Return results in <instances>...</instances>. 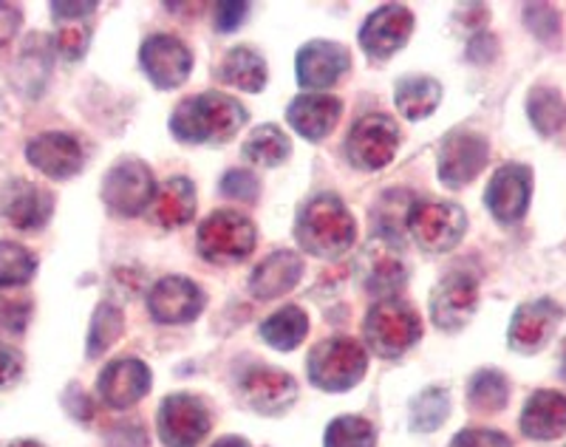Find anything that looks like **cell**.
Returning a JSON list of instances; mask_svg holds the SVG:
<instances>
[{"instance_id": "obj_1", "label": "cell", "mask_w": 566, "mask_h": 447, "mask_svg": "<svg viewBox=\"0 0 566 447\" xmlns=\"http://www.w3.org/2000/svg\"><path fill=\"white\" fill-rule=\"evenodd\" d=\"M247 111L239 100L221 94V91H205L190 96L170 116V131L179 142L187 145H205V142H227L244 128Z\"/></svg>"}, {"instance_id": "obj_2", "label": "cell", "mask_w": 566, "mask_h": 447, "mask_svg": "<svg viewBox=\"0 0 566 447\" xmlns=\"http://www.w3.org/2000/svg\"><path fill=\"white\" fill-rule=\"evenodd\" d=\"M295 236L303 250L312 256L340 258L357 241V221L335 193H323L301 210Z\"/></svg>"}, {"instance_id": "obj_3", "label": "cell", "mask_w": 566, "mask_h": 447, "mask_svg": "<svg viewBox=\"0 0 566 447\" xmlns=\"http://www.w3.org/2000/svg\"><path fill=\"white\" fill-rule=\"evenodd\" d=\"M310 380L323 391H348L366 377L368 352L352 337H328L317 343L310 354Z\"/></svg>"}, {"instance_id": "obj_4", "label": "cell", "mask_w": 566, "mask_h": 447, "mask_svg": "<svg viewBox=\"0 0 566 447\" xmlns=\"http://www.w3.org/2000/svg\"><path fill=\"white\" fill-rule=\"evenodd\" d=\"M368 352L380 357H402L422 337V320L406 301H380L363 323Z\"/></svg>"}, {"instance_id": "obj_5", "label": "cell", "mask_w": 566, "mask_h": 447, "mask_svg": "<svg viewBox=\"0 0 566 447\" xmlns=\"http://www.w3.org/2000/svg\"><path fill=\"white\" fill-rule=\"evenodd\" d=\"M255 224L241 212L216 210L199 227V256L212 263L244 261L255 250Z\"/></svg>"}, {"instance_id": "obj_6", "label": "cell", "mask_w": 566, "mask_h": 447, "mask_svg": "<svg viewBox=\"0 0 566 447\" xmlns=\"http://www.w3.org/2000/svg\"><path fill=\"white\" fill-rule=\"evenodd\" d=\"M408 230L422 250L448 252L462 241L468 216L453 201H417L408 216Z\"/></svg>"}, {"instance_id": "obj_7", "label": "cell", "mask_w": 566, "mask_h": 447, "mask_svg": "<svg viewBox=\"0 0 566 447\" xmlns=\"http://www.w3.org/2000/svg\"><path fill=\"white\" fill-rule=\"evenodd\" d=\"M156 198V179L142 159L116 162L103 181V201L123 218L139 216Z\"/></svg>"}, {"instance_id": "obj_8", "label": "cell", "mask_w": 566, "mask_h": 447, "mask_svg": "<svg viewBox=\"0 0 566 447\" xmlns=\"http://www.w3.org/2000/svg\"><path fill=\"white\" fill-rule=\"evenodd\" d=\"M490 159V145L476 131H453L439 147V179L444 187H468L484 170Z\"/></svg>"}, {"instance_id": "obj_9", "label": "cell", "mask_w": 566, "mask_h": 447, "mask_svg": "<svg viewBox=\"0 0 566 447\" xmlns=\"http://www.w3.org/2000/svg\"><path fill=\"white\" fill-rule=\"evenodd\" d=\"M139 63L156 89H179L193 71V54L174 34H150L139 49Z\"/></svg>"}, {"instance_id": "obj_10", "label": "cell", "mask_w": 566, "mask_h": 447, "mask_svg": "<svg viewBox=\"0 0 566 447\" xmlns=\"http://www.w3.org/2000/svg\"><path fill=\"white\" fill-rule=\"evenodd\" d=\"M210 425V410L199 396L174 394L159 408V436L168 447H196Z\"/></svg>"}, {"instance_id": "obj_11", "label": "cell", "mask_w": 566, "mask_h": 447, "mask_svg": "<svg viewBox=\"0 0 566 447\" xmlns=\"http://www.w3.org/2000/svg\"><path fill=\"white\" fill-rule=\"evenodd\" d=\"M479 306V283L468 272H448L431 292V318L442 332H459Z\"/></svg>"}, {"instance_id": "obj_12", "label": "cell", "mask_w": 566, "mask_h": 447, "mask_svg": "<svg viewBox=\"0 0 566 447\" xmlns=\"http://www.w3.org/2000/svg\"><path fill=\"white\" fill-rule=\"evenodd\" d=\"M399 147L397 122L386 114H371L360 119L348 134V156L363 170H382Z\"/></svg>"}, {"instance_id": "obj_13", "label": "cell", "mask_w": 566, "mask_h": 447, "mask_svg": "<svg viewBox=\"0 0 566 447\" xmlns=\"http://www.w3.org/2000/svg\"><path fill=\"white\" fill-rule=\"evenodd\" d=\"M148 309L156 323L179 326V323H190V320L199 318L201 309H205V292L190 278H161L150 289Z\"/></svg>"}, {"instance_id": "obj_14", "label": "cell", "mask_w": 566, "mask_h": 447, "mask_svg": "<svg viewBox=\"0 0 566 447\" xmlns=\"http://www.w3.org/2000/svg\"><path fill=\"white\" fill-rule=\"evenodd\" d=\"M530 196H533V170L524 165H504L493 173L484 201L502 224H515L527 216Z\"/></svg>"}, {"instance_id": "obj_15", "label": "cell", "mask_w": 566, "mask_h": 447, "mask_svg": "<svg viewBox=\"0 0 566 447\" xmlns=\"http://www.w3.org/2000/svg\"><path fill=\"white\" fill-rule=\"evenodd\" d=\"M413 32V14L399 3L391 7H380L360 29V45L363 52L374 60H386L394 52H399L408 43Z\"/></svg>"}, {"instance_id": "obj_16", "label": "cell", "mask_w": 566, "mask_h": 447, "mask_svg": "<svg viewBox=\"0 0 566 447\" xmlns=\"http://www.w3.org/2000/svg\"><path fill=\"white\" fill-rule=\"evenodd\" d=\"M560 320H564V312L549 298L524 303V306L515 309L513 320H510V345L515 352L535 354L549 343Z\"/></svg>"}, {"instance_id": "obj_17", "label": "cell", "mask_w": 566, "mask_h": 447, "mask_svg": "<svg viewBox=\"0 0 566 447\" xmlns=\"http://www.w3.org/2000/svg\"><path fill=\"white\" fill-rule=\"evenodd\" d=\"M29 165L45 173L49 179H69L83 170L85 154L80 142L63 131H45V134L34 136L27 145Z\"/></svg>"}, {"instance_id": "obj_18", "label": "cell", "mask_w": 566, "mask_h": 447, "mask_svg": "<svg viewBox=\"0 0 566 447\" xmlns=\"http://www.w3.org/2000/svg\"><path fill=\"white\" fill-rule=\"evenodd\" d=\"M150 368L142 360L125 357V360H114L111 365H105L103 374H99V399H103L108 408L125 410L134 408L139 403L142 396L150 391Z\"/></svg>"}, {"instance_id": "obj_19", "label": "cell", "mask_w": 566, "mask_h": 447, "mask_svg": "<svg viewBox=\"0 0 566 447\" xmlns=\"http://www.w3.org/2000/svg\"><path fill=\"white\" fill-rule=\"evenodd\" d=\"M241 396L252 410L264 416H277L290 410L297 399V383L286 371L275 368H252L241 380Z\"/></svg>"}, {"instance_id": "obj_20", "label": "cell", "mask_w": 566, "mask_h": 447, "mask_svg": "<svg viewBox=\"0 0 566 447\" xmlns=\"http://www.w3.org/2000/svg\"><path fill=\"white\" fill-rule=\"evenodd\" d=\"M0 210L7 216V221L18 230H40L49 224L54 212L52 193L43 190L34 181H9L3 198H0Z\"/></svg>"}, {"instance_id": "obj_21", "label": "cell", "mask_w": 566, "mask_h": 447, "mask_svg": "<svg viewBox=\"0 0 566 447\" xmlns=\"http://www.w3.org/2000/svg\"><path fill=\"white\" fill-rule=\"evenodd\" d=\"M348 71V49L332 40H312L297 52V83L303 89H328Z\"/></svg>"}, {"instance_id": "obj_22", "label": "cell", "mask_w": 566, "mask_h": 447, "mask_svg": "<svg viewBox=\"0 0 566 447\" xmlns=\"http://www.w3.org/2000/svg\"><path fill=\"white\" fill-rule=\"evenodd\" d=\"M360 276L363 287L371 294L382 298V301H391V294L406 287V267H402V258L397 256V250L391 247V241H382V238H374L360 256Z\"/></svg>"}, {"instance_id": "obj_23", "label": "cell", "mask_w": 566, "mask_h": 447, "mask_svg": "<svg viewBox=\"0 0 566 447\" xmlns=\"http://www.w3.org/2000/svg\"><path fill=\"white\" fill-rule=\"evenodd\" d=\"M340 114L343 105L337 96L303 94L297 100H292L290 111H286V119H290V125L303 139L317 142L335 131V125L340 122Z\"/></svg>"}, {"instance_id": "obj_24", "label": "cell", "mask_w": 566, "mask_h": 447, "mask_svg": "<svg viewBox=\"0 0 566 447\" xmlns=\"http://www.w3.org/2000/svg\"><path fill=\"white\" fill-rule=\"evenodd\" d=\"M303 278V261L297 252L281 250L258 263L250 278V292L258 301H272L281 294L292 292Z\"/></svg>"}, {"instance_id": "obj_25", "label": "cell", "mask_w": 566, "mask_h": 447, "mask_svg": "<svg viewBox=\"0 0 566 447\" xmlns=\"http://www.w3.org/2000/svg\"><path fill=\"white\" fill-rule=\"evenodd\" d=\"M522 430L530 439L549 441L566 434V394L535 391L522 410Z\"/></svg>"}, {"instance_id": "obj_26", "label": "cell", "mask_w": 566, "mask_h": 447, "mask_svg": "<svg viewBox=\"0 0 566 447\" xmlns=\"http://www.w3.org/2000/svg\"><path fill=\"white\" fill-rule=\"evenodd\" d=\"M196 187L187 179H170L154 198V216L165 230L185 227L196 216Z\"/></svg>"}, {"instance_id": "obj_27", "label": "cell", "mask_w": 566, "mask_h": 447, "mask_svg": "<svg viewBox=\"0 0 566 447\" xmlns=\"http://www.w3.org/2000/svg\"><path fill=\"white\" fill-rule=\"evenodd\" d=\"M439 100H442V85L431 77L399 80L397 91H394V103H397L399 114L411 122L431 116L437 111Z\"/></svg>"}, {"instance_id": "obj_28", "label": "cell", "mask_w": 566, "mask_h": 447, "mask_svg": "<svg viewBox=\"0 0 566 447\" xmlns=\"http://www.w3.org/2000/svg\"><path fill=\"white\" fill-rule=\"evenodd\" d=\"M306 332H310V318H306V312L301 306L277 309L275 314H270L261 323V337L272 349H277V352H292V349H297L303 343V337H306Z\"/></svg>"}, {"instance_id": "obj_29", "label": "cell", "mask_w": 566, "mask_h": 447, "mask_svg": "<svg viewBox=\"0 0 566 447\" xmlns=\"http://www.w3.org/2000/svg\"><path fill=\"white\" fill-rule=\"evenodd\" d=\"M221 80L241 91H261L266 85V63L264 58L247 45H239V49H232L230 54L221 63Z\"/></svg>"}, {"instance_id": "obj_30", "label": "cell", "mask_w": 566, "mask_h": 447, "mask_svg": "<svg viewBox=\"0 0 566 447\" xmlns=\"http://www.w3.org/2000/svg\"><path fill=\"white\" fill-rule=\"evenodd\" d=\"M527 114L538 134H558V131L566 128L564 94L558 89H549V85H535L527 96Z\"/></svg>"}, {"instance_id": "obj_31", "label": "cell", "mask_w": 566, "mask_h": 447, "mask_svg": "<svg viewBox=\"0 0 566 447\" xmlns=\"http://www.w3.org/2000/svg\"><path fill=\"white\" fill-rule=\"evenodd\" d=\"M292 142L290 136L283 134L277 125H258L244 142V156L252 165L261 167H277L290 159Z\"/></svg>"}, {"instance_id": "obj_32", "label": "cell", "mask_w": 566, "mask_h": 447, "mask_svg": "<svg viewBox=\"0 0 566 447\" xmlns=\"http://www.w3.org/2000/svg\"><path fill=\"white\" fill-rule=\"evenodd\" d=\"M413 205H417V198L406 190L382 193L380 205L374 207V221H377L382 241H399L402 230L408 227V216H411Z\"/></svg>"}, {"instance_id": "obj_33", "label": "cell", "mask_w": 566, "mask_h": 447, "mask_svg": "<svg viewBox=\"0 0 566 447\" xmlns=\"http://www.w3.org/2000/svg\"><path fill=\"white\" fill-rule=\"evenodd\" d=\"M510 399V383L499 371H479L468 385V403L479 414H495L502 410Z\"/></svg>"}, {"instance_id": "obj_34", "label": "cell", "mask_w": 566, "mask_h": 447, "mask_svg": "<svg viewBox=\"0 0 566 447\" xmlns=\"http://www.w3.org/2000/svg\"><path fill=\"white\" fill-rule=\"evenodd\" d=\"M38 269V256L14 241H0V289L27 287Z\"/></svg>"}, {"instance_id": "obj_35", "label": "cell", "mask_w": 566, "mask_h": 447, "mask_svg": "<svg viewBox=\"0 0 566 447\" xmlns=\"http://www.w3.org/2000/svg\"><path fill=\"white\" fill-rule=\"evenodd\" d=\"M451 414V399L444 388H424L411 405V428L419 434H431L442 428L444 419Z\"/></svg>"}, {"instance_id": "obj_36", "label": "cell", "mask_w": 566, "mask_h": 447, "mask_svg": "<svg viewBox=\"0 0 566 447\" xmlns=\"http://www.w3.org/2000/svg\"><path fill=\"white\" fill-rule=\"evenodd\" d=\"M326 447H374L377 445V434L374 425L363 416H337L326 428Z\"/></svg>"}, {"instance_id": "obj_37", "label": "cell", "mask_w": 566, "mask_h": 447, "mask_svg": "<svg viewBox=\"0 0 566 447\" xmlns=\"http://www.w3.org/2000/svg\"><path fill=\"white\" fill-rule=\"evenodd\" d=\"M123 312L111 303H99L94 318H91V332H88V357H99L116 343V337L123 334Z\"/></svg>"}, {"instance_id": "obj_38", "label": "cell", "mask_w": 566, "mask_h": 447, "mask_svg": "<svg viewBox=\"0 0 566 447\" xmlns=\"http://www.w3.org/2000/svg\"><path fill=\"white\" fill-rule=\"evenodd\" d=\"M524 23L530 27V32L535 34L544 43H558L560 38V14L555 12L547 3H530L524 7Z\"/></svg>"}, {"instance_id": "obj_39", "label": "cell", "mask_w": 566, "mask_h": 447, "mask_svg": "<svg viewBox=\"0 0 566 447\" xmlns=\"http://www.w3.org/2000/svg\"><path fill=\"white\" fill-rule=\"evenodd\" d=\"M57 52L69 60H80L85 52H88V43H91V29L80 20H71L65 27H60L57 32Z\"/></svg>"}, {"instance_id": "obj_40", "label": "cell", "mask_w": 566, "mask_h": 447, "mask_svg": "<svg viewBox=\"0 0 566 447\" xmlns=\"http://www.w3.org/2000/svg\"><path fill=\"white\" fill-rule=\"evenodd\" d=\"M221 193L230 198H239V201H258V193H261V185L252 173L247 170H230L221 179Z\"/></svg>"}, {"instance_id": "obj_41", "label": "cell", "mask_w": 566, "mask_h": 447, "mask_svg": "<svg viewBox=\"0 0 566 447\" xmlns=\"http://www.w3.org/2000/svg\"><path fill=\"white\" fill-rule=\"evenodd\" d=\"M451 447H513V441L504 434H499V430L470 428L462 430V434L451 441Z\"/></svg>"}, {"instance_id": "obj_42", "label": "cell", "mask_w": 566, "mask_h": 447, "mask_svg": "<svg viewBox=\"0 0 566 447\" xmlns=\"http://www.w3.org/2000/svg\"><path fill=\"white\" fill-rule=\"evenodd\" d=\"M247 12H250L247 3H219L216 7V27H219V32H232L244 23Z\"/></svg>"}, {"instance_id": "obj_43", "label": "cell", "mask_w": 566, "mask_h": 447, "mask_svg": "<svg viewBox=\"0 0 566 447\" xmlns=\"http://www.w3.org/2000/svg\"><path fill=\"white\" fill-rule=\"evenodd\" d=\"M20 371H23V357H20V352H14V349L0 343V388L12 385L14 380L20 377Z\"/></svg>"}, {"instance_id": "obj_44", "label": "cell", "mask_w": 566, "mask_h": 447, "mask_svg": "<svg viewBox=\"0 0 566 447\" xmlns=\"http://www.w3.org/2000/svg\"><path fill=\"white\" fill-rule=\"evenodd\" d=\"M20 23H23V12L14 3H0V45H7L18 34Z\"/></svg>"}, {"instance_id": "obj_45", "label": "cell", "mask_w": 566, "mask_h": 447, "mask_svg": "<svg viewBox=\"0 0 566 447\" xmlns=\"http://www.w3.org/2000/svg\"><path fill=\"white\" fill-rule=\"evenodd\" d=\"M57 20H83L85 14L97 12V3H52Z\"/></svg>"}, {"instance_id": "obj_46", "label": "cell", "mask_w": 566, "mask_h": 447, "mask_svg": "<svg viewBox=\"0 0 566 447\" xmlns=\"http://www.w3.org/2000/svg\"><path fill=\"white\" fill-rule=\"evenodd\" d=\"M212 447H250V441L241 439V436H224V439H219Z\"/></svg>"}, {"instance_id": "obj_47", "label": "cell", "mask_w": 566, "mask_h": 447, "mask_svg": "<svg viewBox=\"0 0 566 447\" xmlns=\"http://www.w3.org/2000/svg\"><path fill=\"white\" fill-rule=\"evenodd\" d=\"M7 447H43V445H38V441H29V439H20V441H9Z\"/></svg>"}, {"instance_id": "obj_48", "label": "cell", "mask_w": 566, "mask_h": 447, "mask_svg": "<svg viewBox=\"0 0 566 447\" xmlns=\"http://www.w3.org/2000/svg\"><path fill=\"white\" fill-rule=\"evenodd\" d=\"M560 374H564V380H566V349H564V363H560Z\"/></svg>"}]
</instances>
